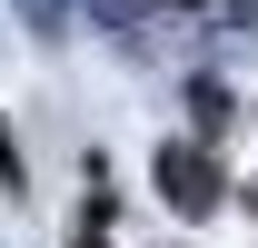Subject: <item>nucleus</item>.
Wrapping results in <instances>:
<instances>
[{
	"label": "nucleus",
	"instance_id": "f257e3e1",
	"mask_svg": "<svg viewBox=\"0 0 258 248\" xmlns=\"http://www.w3.org/2000/svg\"><path fill=\"white\" fill-rule=\"evenodd\" d=\"M159 199H169L179 218H209V209H219V159L199 149V139L159 149Z\"/></svg>",
	"mask_w": 258,
	"mask_h": 248
},
{
	"label": "nucleus",
	"instance_id": "f03ea898",
	"mask_svg": "<svg viewBox=\"0 0 258 248\" xmlns=\"http://www.w3.org/2000/svg\"><path fill=\"white\" fill-rule=\"evenodd\" d=\"M80 10L109 20V30H149V10H159V0H80Z\"/></svg>",
	"mask_w": 258,
	"mask_h": 248
},
{
	"label": "nucleus",
	"instance_id": "7ed1b4c3",
	"mask_svg": "<svg viewBox=\"0 0 258 248\" xmlns=\"http://www.w3.org/2000/svg\"><path fill=\"white\" fill-rule=\"evenodd\" d=\"M189 109H199V139H209V129H228V90H219V80H199Z\"/></svg>",
	"mask_w": 258,
	"mask_h": 248
},
{
	"label": "nucleus",
	"instance_id": "20e7f679",
	"mask_svg": "<svg viewBox=\"0 0 258 248\" xmlns=\"http://www.w3.org/2000/svg\"><path fill=\"white\" fill-rule=\"evenodd\" d=\"M20 10H30V20H40V30H50V40L70 30V0H20Z\"/></svg>",
	"mask_w": 258,
	"mask_h": 248
},
{
	"label": "nucleus",
	"instance_id": "39448f33",
	"mask_svg": "<svg viewBox=\"0 0 258 248\" xmlns=\"http://www.w3.org/2000/svg\"><path fill=\"white\" fill-rule=\"evenodd\" d=\"M0 189H20V149H10V129H0Z\"/></svg>",
	"mask_w": 258,
	"mask_h": 248
},
{
	"label": "nucleus",
	"instance_id": "423d86ee",
	"mask_svg": "<svg viewBox=\"0 0 258 248\" xmlns=\"http://www.w3.org/2000/svg\"><path fill=\"white\" fill-rule=\"evenodd\" d=\"M70 248H109V238H99V228H90V218H80V238H70Z\"/></svg>",
	"mask_w": 258,
	"mask_h": 248
}]
</instances>
